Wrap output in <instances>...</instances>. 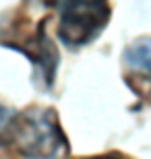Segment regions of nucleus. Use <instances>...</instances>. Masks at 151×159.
Instances as JSON below:
<instances>
[{
	"label": "nucleus",
	"instance_id": "obj_3",
	"mask_svg": "<svg viewBox=\"0 0 151 159\" xmlns=\"http://www.w3.org/2000/svg\"><path fill=\"white\" fill-rule=\"evenodd\" d=\"M126 83L137 95L151 101V37L134 39L122 54Z\"/></svg>",
	"mask_w": 151,
	"mask_h": 159
},
{
	"label": "nucleus",
	"instance_id": "obj_2",
	"mask_svg": "<svg viewBox=\"0 0 151 159\" xmlns=\"http://www.w3.org/2000/svg\"><path fill=\"white\" fill-rule=\"evenodd\" d=\"M58 15V39L68 48L91 43L106 29L112 8L108 0H54Z\"/></svg>",
	"mask_w": 151,
	"mask_h": 159
},
{
	"label": "nucleus",
	"instance_id": "obj_1",
	"mask_svg": "<svg viewBox=\"0 0 151 159\" xmlns=\"http://www.w3.org/2000/svg\"><path fill=\"white\" fill-rule=\"evenodd\" d=\"M6 145L25 159H62L68 155V141L52 107H29L15 114Z\"/></svg>",
	"mask_w": 151,
	"mask_h": 159
},
{
	"label": "nucleus",
	"instance_id": "obj_5",
	"mask_svg": "<svg viewBox=\"0 0 151 159\" xmlns=\"http://www.w3.org/2000/svg\"><path fill=\"white\" fill-rule=\"evenodd\" d=\"M81 159H133L124 153H118V151H112V153H104V155H91V157H81Z\"/></svg>",
	"mask_w": 151,
	"mask_h": 159
},
{
	"label": "nucleus",
	"instance_id": "obj_4",
	"mask_svg": "<svg viewBox=\"0 0 151 159\" xmlns=\"http://www.w3.org/2000/svg\"><path fill=\"white\" fill-rule=\"evenodd\" d=\"M12 118H15V112L11 107H6L0 103V147L6 145V136H8V126H11Z\"/></svg>",
	"mask_w": 151,
	"mask_h": 159
}]
</instances>
